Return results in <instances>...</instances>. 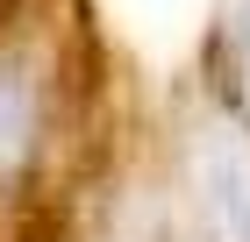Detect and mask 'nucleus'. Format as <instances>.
Returning <instances> with one entry per match:
<instances>
[{"instance_id": "f257e3e1", "label": "nucleus", "mask_w": 250, "mask_h": 242, "mask_svg": "<svg viewBox=\"0 0 250 242\" xmlns=\"http://www.w3.org/2000/svg\"><path fill=\"white\" fill-rule=\"evenodd\" d=\"M200 200H208L222 242H250V143L243 135L214 129L200 143Z\"/></svg>"}, {"instance_id": "7ed1b4c3", "label": "nucleus", "mask_w": 250, "mask_h": 242, "mask_svg": "<svg viewBox=\"0 0 250 242\" xmlns=\"http://www.w3.org/2000/svg\"><path fill=\"white\" fill-rule=\"evenodd\" d=\"M29 135V86L15 72H0V157H15Z\"/></svg>"}, {"instance_id": "f03ea898", "label": "nucleus", "mask_w": 250, "mask_h": 242, "mask_svg": "<svg viewBox=\"0 0 250 242\" xmlns=\"http://www.w3.org/2000/svg\"><path fill=\"white\" fill-rule=\"evenodd\" d=\"M222 64L236 78V100L250 107V0H229V29H222Z\"/></svg>"}]
</instances>
